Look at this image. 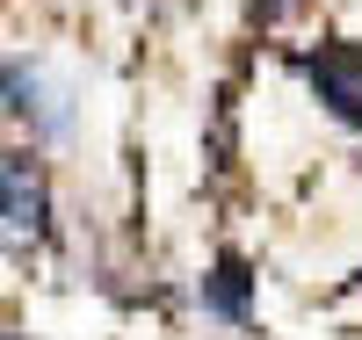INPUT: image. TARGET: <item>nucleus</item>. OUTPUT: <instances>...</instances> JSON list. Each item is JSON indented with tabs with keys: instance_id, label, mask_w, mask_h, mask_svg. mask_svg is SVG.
I'll return each mask as SVG.
<instances>
[{
	"instance_id": "nucleus-1",
	"label": "nucleus",
	"mask_w": 362,
	"mask_h": 340,
	"mask_svg": "<svg viewBox=\"0 0 362 340\" xmlns=\"http://www.w3.org/2000/svg\"><path fill=\"white\" fill-rule=\"evenodd\" d=\"M0 109L37 138H73V87H58L37 58H0Z\"/></svg>"
},
{
	"instance_id": "nucleus-2",
	"label": "nucleus",
	"mask_w": 362,
	"mask_h": 340,
	"mask_svg": "<svg viewBox=\"0 0 362 340\" xmlns=\"http://www.w3.org/2000/svg\"><path fill=\"white\" fill-rule=\"evenodd\" d=\"M305 73H312L319 102L334 109V116L362 123V51H355V44H319V51L305 58Z\"/></svg>"
},
{
	"instance_id": "nucleus-3",
	"label": "nucleus",
	"mask_w": 362,
	"mask_h": 340,
	"mask_svg": "<svg viewBox=\"0 0 362 340\" xmlns=\"http://www.w3.org/2000/svg\"><path fill=\"white\" fill-rule=\"evenodd\" d=\"M0 225H15V232H44L51 225L44 174L29 167V160H0Z\"/></svg>"
},
{
	"instance_id": "nucleus-4",
	"label": "nucleus",
	"mask_w": 362,
	"mask_h": 340,
	"mask_svg": "<svg viewBox=\"0 0 362 340\" xmlns=\"http://www.w3.org/2000/svg\"><path fill=\"white\" fill-rule=\"evenodd\" d=\"M203 312H218V319H232V326L254 319V275H247L239 254H225L218 268L203 275Z\"/></svg>"
}]
</instances>
